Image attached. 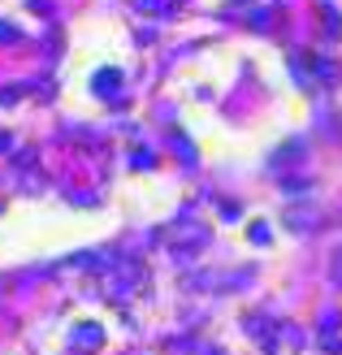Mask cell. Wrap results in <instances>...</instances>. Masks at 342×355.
I'll return each instance as SVG.
<instances>
[{
    "mask_svg": "<svg viewBox=\"0 0 342 355\" xmlns=\"http://www.w3.org/2000/svg\"><path fill=\"white\" fill-rule=\"evenodd\" d=\"M291 69H295V78H299L303 87H316V83H330V78H334V65H330V61L303 57V52H295V57H291Z\"/></svg>",
    "mask_w": 342,
    "mask_h": 355,
    "instance_id": "cell-1",
    "label": "cell"
},
{
    "mask_svg": "<svg viewBox=\"0 0 342 355\" xmlns=\"http://www.w3.org/2000/svg\"><path fill=\"white\" fill-rule=\"evenodd\" d=\"M121 83H126V78H121V69H100V74L92 78L96 96H109V100H113V96L121 92Z\"/></svg>",
    "mask_w": 342,
    "mask_h": 355,
    "instance_id": "cell-2",
    "label": "cell"
},
{
    "mask_svg": "<svg viewBox=\"0 0 342 355\" xmlns=\"http://www.w3.org/2000/svg\"><path fill=\"white\" fill-rule=\"evenodd\" d=\"M286 225L299 230V234H312V230L320 225V212H299V208H291V212H286Z\"/></svg>",
    "mask_w": 342,
    "mask_h": 355,
    "instance_id": "cell-3",
    "label": "cell"
},
{
    "mask_svg": "<svg viewBox=\"0 0 342 355\" xmlns=\"http://www.w3.org/2000/svg\"><path fill=\"white\" fill-rule=\"evenodd\" d=\"M320 347H325V351H342V334H334V316H325V325H320Z\"/></svg>",
    "mask_w": 342,
    "mask_h": 355,
    "instance_id": "cell-4",
    "label": "cell"
},
{
    "mask_svg": "<svg viewBox=\"0 0 342 355\" xmlns=\"http://www.w3.org/2000/svg\"><path fill=\"white\" fill-rule=\"evenodd\" d=\"M268 239H273V230H268L264 221H251V243H260V247H264Z\"/></svg>",
    "mask_w": 342,
    "mask_h": 355,
    "instance_id": "cell-5",
    "label": "cell"
},
{
    "mask_svg": "<svg viewBox=\"0 0 342 355\" xmlns=\"http://www.w3.org/2000/svg\"><path fill=\"white\" fill-rule=\"evenodd\" d=\"M135 5H139V9H148V13H169L165 0H135Z\"/></svg>",
    "mask_w": 342,
    "mask_h": 355,
    "instance_id": "cell-6",
    "label": "cell"
},
{
    "mask_svg": "<svg viewBox=\"0 0 342 355\" xmlns=\"http://www.w3.org/2000/svg\"><path fill=\"white\" fill-rule=\"evenodd\" d=\"M330 277H334L338 286H342V247H338V252H334V260H330Z\"/></svg>",
    "mask_w": 342,
    "mask_h": 355,
    "instance_id": "cell-7",
    "label": "cell"
},
{
    "mask_svg": "<svg viewBox=\"0 0 342 355\" xmlns=\"http://www.w3.org/2000/svg\"><path fill=\"white\" fill-rule=\"evenodd\" d=\"M0 44H17V26L13 22H0Z\"/></svg>",
    "mask_w": 342,
    "mask_h": 355,
    "instance_id": "cell-8",
    "label": "cell"
},
{
    "mask_svg": "<svg viewBox=\"0 0 342 355\" xmlns=\"http://www.w3.org/2000/svg\"><path fill=\"white\" fill-rule=\"evenodd\" d=\"M221 217H230V221H239V217H243V208H239V204H221Z\"/></svg>",
    "mask_w": 342,
    "mask_h": 355,
    "instance_id": "cell-9",
    "label": "cell"
},
{
    "mask_svg": "<svg viewBox=\"0 0 342 355\" xmlns=\"http://www.w3.org/2000/svg\"><path fill=\"white\" fill-rule=\"evenodd\" d=\"M195 355H225L221 347H212V343H200V351H195Z\"/></svg>",
    "mask_w": 342,
    "mask_h": 355,
    "instance_id": "cell-10",
    "label": "cell"
}]
</instances>
